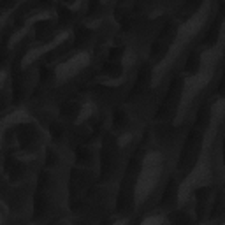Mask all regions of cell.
Here are the masks:
<instances>
[{
  "instance_id": "1",
  "label": "cell",
  "mask_w": 225,
  "mask_h": 225,
  "mask_svg": "<svg viewBox=\"0 0 225 225\" xmlns=\"http://www.w3.org/2000/svg\"><path fill=\"white\" fill-rule=\"evenodd\" d=\"M120 55H122V49H120V48H112L111 51H109V56H111V60H112V58H118Z\"/></svg>"
}]
</instances>
